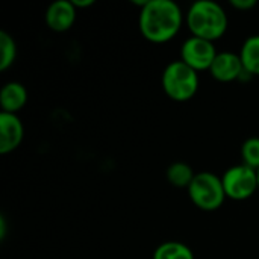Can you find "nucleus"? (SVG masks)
<instances>
[{
    "label": "nucleus",
    "mask_w": 259,
    "mask_h": 259,
    "mask_svg": "<svg viewBox=\"0 0 259 259\" xmlns=\"http://www.w3.org/2000/svg\"><path fill=\"white\" fill-rule=\"evenodd\" d=\"M162 90L175 102H188L199 91V73L178 59L162 71Z\"/></svg>",
    "instance_id": "obj_3"
},
{
    "label": "nucleus",
    "mask_w": 259,
    "mask_h": 259,
    "mask_svg": "<svg viewBox=\"0 0 259 259\" xmlns=\"http://www.w3.org/2000/svg\"><path fill=\"white\" fill-rule=\"evenodd\" d=\"M240 58L249 76H259V35H252L243 42Z\"/></svg>",
    "instance_id": "obj_11"
},
{
    "label": "nucleus",
    "mask_w": 259,
    "mask_h": 259,
    "mask_svg": "<svg viewBox=\"0 0 259 259\" xmlns=\"http://www.w3.org/2000/svg\"><path fill=\"white\" fill-rule=\"evenodd\" d=\"M185 23L193 36L214 42L228 30V14L217 2L199 0L187 11Z\"/></svg>",
    "instance_id": "obj_2"
},
{
    "label": "nucleus",
    "mask_w": 259,
    "mask_h": 259,
    "mask_svg": "<svg viewBox=\"0 0 259 259\" xmlns=\"http://www.w3.org/2000/svg\"><path fill=\"white\" fill-rule=\"evenodd\" d=\"M77 9L71 0H56L46 9L44 20L49 29L53 32H65L73 27L76 21Z\"/></svg>",
    "instance_id": "obj_8"
},
{
    "label": "nucleus",
    "mask_w": 259,
    "mask_h": 259,
    "mask_svg": "<svg viewBox=\"0 0 259 259\" xmlns=\"http://www.w3.org/2000/svg\"><path fill=\"white\" fill-rule=\"evenodd\" d=\"M153 259H196L193 250L181 241H165L159 244L155 252Z\"/></svg>",
    "instance_id": "obj_13"
},
{
    "label": "nucleus",
    "mask_w": 259,
    "mask_h": 259,
    "mask_svg": "<svg viewBox=\"0 0 259 259\" xmlns=\"http://www.w3.org/2000/svg\"><path fill=\"white\" fill-rule=\"evenodd\" d=\"M222 181H223L226 197L237 202L247 200L256 191H259L256 170L244 165L243 162L229 167L223 173Z\"/></svg>",
    "instance_id": "obj_5"
},
{
    "label": "nucleus",
    "mask_w": 259,
    "mask_h": 259,
    "mask_svg": "<svg viewBox=\"0 0 259 259\" xmlns=\"http://www.w3.org/2000/svg\"><path fill=\"white\" fill-rule=\"evenodd\" d=\"M217 53L219 52L214 42L206 41L203 38L193 36V35L187 38L184 44L181 46V61H184L197 73L206 71V70L209 71Z\"/></svg>",
    "instance_id": "obj_6"
},
{
    "label": "nucleus",
    "mask_w": 259,
    "mask_h": 259,
    "mask_svg": "<svg viewBox=\"0 0 259 259\" xmlns=\"http://www.w3.org/2000/svg\"><path fill=\"white\" fill-rule=\"evenodd\" d=\"M5 235H6V220L5 217L0 219V240H5Z\"/></svg>",
    "instance_id": "obj_18"
},
{
    "label": "nucleus",
    "mask_w": 259,
    "mask_h": 259,
    "mask_svg": "<svg viewBox=\"0 0 259 259\" xmlns=\"http://www.w3.org/2000/svg\"><path fill=\"white\" fill-rule=\"evenodd\" d=\"M27 103V90L20 82H8L0 91V106L2 112L18 114Z\"/></svg>",
    "instance_id": "obj_10"
},
{
    "label": "nucleus",
    "mask_w": 259,
    "mask_h": 259,
    "mask_svg": "<svg viewBox=\"0 0 259 259\" xmlns=\"http://www.w3.org/2000/svg\"><path fill=\"white\" fill-rule=\"evenodd\" d=\"M185 17L181 6L173 0H149L140 9L138 27L141 35L153 42L164 44L171 41L181 30Z\"/></svg>",
    "instance_id": "obj_1"
},
{
    "label": "nucleus",
    "mask_w": 259,
    "mask_h": 259,
    "mask_svg": "<svg viewBox=\"0 0 259 259\" xmlns=\"http://www.w3.org/2000/svg\"><path fill=\"white\" fill-rule=\"evenodd\" d=\"M17 58V44L12 35L2 30L0 32V70L6 71Z\"/></svg>",
    "instance_id": "obj_14"
},
{
    "label": "nucleus",
    "mask_w": 259,
    "mask_h": 259,
    "mask_svg": "<svg viewBox=\"0 0 259 259\" xmlns=\"http://www.w3.org/2000/svg\"><path fill=\"white\" fill-rule=\"evenodd\" d=\"M229 5L234 8V9H238V11H250L256 6V0H231Z\"/></svg>",
    "instance_id": "obj_16"
},
{
    "label": "nucleus",
    "mask_w": 259,
    "mask_h": 259,
    "mask_svg": "<svg viewBox=\"0 0 259 259\" xmlns=\"http://www.w3.org/2000/svg\"><path fill=\"white\" fill-rule=\"evenodd\" d=\"M167 181L170 182V185L176 187V188H187L191 185V182L196 178V173L193 170V167L187 162L178 161L168 165L167 171H165Z\"/></svg>",
    "instance_id": "obj_12"
},
{
    "label": "nucleus",
    "mask_w": 259,
    "mask_h": 259,
    "mask_svg": "<svg viewBox=\"0 0 259 259\" xmlns=\"http://www.w3.org/2000/svg\"><path fill=\"white\" fill-rule=\"evenodd\" d=\"M256 175H258V188H259V168L256 170Z\"/></svg>",
    "instance_id": "obj_19"
},
{
    "label": "nucleus",
    "mask_w": 259,
    "mask_h": 259,
    "mask_svg": "<svg viewBox=\"0 0 259 259\" xmlns=\"http://www.w3.org/2000/svg\"><path fill=\"white\" fill-rule=\"evenodd\" d=\"M71 3L74 5L76 9H82V8H90V6H93L96 2H94V0H71Z\"/></svg>",
    "instance_id": "obj_17"
},
{
    "label": "nucleus",
    "mask_w": 259,
    "mask_h": 259,
    "mask_svg": "<svg viewBox=\"0 0 259 259\" xmlns=\"http://www.w3.org/2000/svg\"><path fill=\"white\" fill-rule=\"evenodd\" d=\"M209 73L215 80L223 83L235 82L241 79L244 74H247L240 58V53L234 52H219L209 68Z\"/></svg>",
    "instance_id": "obj_7"
},
{
    "label": "nucleus",
    "mask_w": 259,
    "mask_h": 259,
    "mask_svg": "<svg viewBox=\"0 0 259 259\" xmlns=\"http://www.w3.org/2000/svg\"><path fill=\"white\" fill-rule=\"evenodd\" d=\"M241 159L243 164L258 170L259 168V137L247 138L241 146Z\"/></svg>",
    "instance_id": "obj_15"
},
{
    "label": "nucleus",
    "mask_w": 259,
    "mask_h": 259,
    "mask_svg": "<svg viewBox=\"0 0 259 259\" xmlns=\"http://www.w3.org/2000/svg\"><path fill=\"white\" fill-rule=\"evenodd\" d=\"M188 196L194 206L206 212L217 211L228 199L222 178L211 171L196 173L194 181L188 187Z\"/></svg>",
    "instance_id": "obj_4"
},
{
    "label": "nucleus",
    "mask_w": 259,
    "mask_h": 259,
    "mask_svg": "<svg viewBox=\"0 0 259 259\" xmlns=\"http://www.w3.org/2000/svg\"><path fill=\"white\" fill-rule=\"evenodd\" d=\"M24 137V127L18 115L0 114V153L8 155L18 149Z\"/></svg>",
    "instance_id": "obj_9"
}]
</instances>
